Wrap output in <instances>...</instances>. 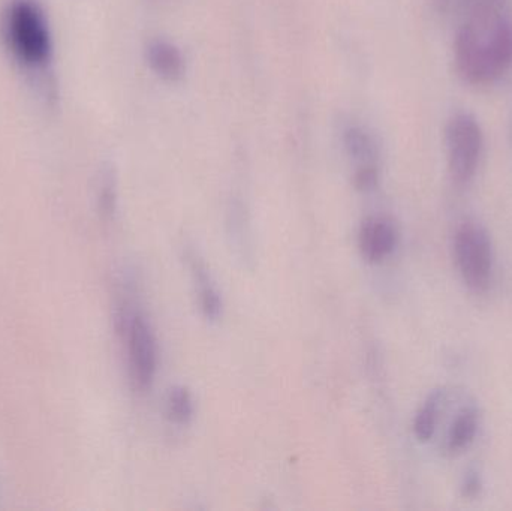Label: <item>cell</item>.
<instances>
[{
    "instance_id": "obj_14",
    "label": "cell",
    "mask_w": 512,
    "mask_h": 511,
    "mask_svg": "<svg viewBox=\"0 0 512 511\" xmlns=\"http://www.w3.org/2000/svg\"><path fill=\"white\" fill-rule=\"evenodd\" d=\"M478 489H480V482H478V479L471 477V479L466 480L465 495L471 497V495L477 494Z\"/></svg>"
},
{
    "instance_id": "obj_11",
    "label": "cell",
    "mask_w": 512,
    "mask_h": 511,
    "mask_svg": "<svg viewBox=\"0 0 512 511\" xmlns=\"http://www.w3.org/2000/svg\"><path fill=\"white\" fill-rule=\"evenodd\" d=\"M478 420L474 411H463L454 420L448 432V449L450 452H462L474 441L477 434Z\"/></svg>"
},
{
    "instance_id": "obj_6",
    "label": "cell",
    "mask_w": 512,
    "mask_h": 511,
    "mask_svg": "<svg viewBox=\"0 0 512 511\" xmlns=\"http://www.w3.org/2000/svg\"><path fill=\"white\" fill-rule=\"evenodd\" d=\"M345 149L355 164V185L369 191L378 183L379 147L375 137L361 126H349L345 131Z\"/></svg>"
},
{
    "instance_id": "obj_2",
    "label": "cell",
    "mask_w": 512,
    "mask_h": 511,
    "mask_svg": "<svg viewBox=\"0 0 512 511\" xmlns=\"http://www.w3.org/2000/svg\"><path fill=\"white\" fill-rule=\"evenodd\" d=\"M8 50L23 68L39 71L51 59V36L44 11L35 0H12L3 15Z\"/></svg>"
},
{
    "instance_id": "obj_5",
    "label": "cell",
    "mask_w": 512,
    "mask_h": 511,
    "mask_svg": "<svg viewBox=\"0 0 512 511\" xmlns=\"http://www.w3.org/2000/svg\"><path fill=\"white\" fill-rule=\"evenodd\" d=\"M126 333L129 372L138 390H147L155 380L158 369V347L152 327L144 315L126 312L122 317Z\"/></svg>"
},
{
    "instance_id": "obj_7",
    "label": "cell",
    "mask_w": 512,
    "mask_h": 511,
    "mask_svg": "<svg viewBox=\"0 0 512 511\" xmlns=\"http://www.w3.org/2000/svg\"><path fill=\"white\" fill-rule=\"evenodd\" d=\"M397 228L384 216H372L360 228V249L370 263H381L393 254L397 246Z\"/></svg>"
},
{
    "instance_id": "obj_10",
    "label": "cell",
    "mask_w": 512,
    "mask_h": 511,
    "mask_svg": "<svg viewBox=\"0 0 512 511\" xmlns=\"http://www.w3.org/2000/svg\"><path fill=\"white\" fill-rule=\"evenodd\" d=\"M165 416L174 425L185 426L194 417V399L186 387L176 386L165 398Z\"/></svg>"
},
{
    "instance_id": "obj_12",
    "label": "cell",
    "mask_w": 512,
    "mask_h": 511,
    "mask_svg": "<svg viewBox=\"0 0 512 511\" xmlns=\"http://www.w3.org/2000/svg\"><path fill=\"white\" fill-rule=\"evenodd\" d=\"M436 423H438V398H430L418 411L414 420L415 437L426 443L435 435Z\"/></svg>"
},
{
    "instance_id": "obj_9",
    "label": "cell",
    "mask_w": 512,
    "mask_h": 511,
    "mask_svg": "<svg viewBox=\"0 0 512 511\" xmlns=\"http://www.w3.org/2000/svg\"><path fill=\"white\" fill-rule=\"evenodd\" d=\"M146 59L156 77L167 83H179L185 77V57L180 48L167 39L150 41L146 48Z\"/></svg>"
},
{
    "instance_id": "obj_1",
    "label": "cell",
    "mask_w": 512,
    "mask_h": 511,
    "mask_svg": "<svg viewBox=\"0 0 512 511\" xmlns=\"http://www.w3.org/2000/svg\"><path fill=\"white\" fill-rule=\"evenodd\" d=\"M454 63L463 81L486 86L512 68V18L507 9L463 18L454 39Z\"/></svg>"
},
{
    "instance_id": "obj_3",
    "label": "cell",
    "mask_w": 512,
    "mask_h": 511,
    "mask_svg": "<svg viewBox=\"0 0 512 511\" xmlns=\"http://www.w3.org/2000/svg\"><path fill=\"white\" fill-rule=\"evenodd\" d=\"M448 170L457 185H468L474 179L484 149V134L474 114L459 111L445 128Z\"/></svg>"
},
{
    "instance_id": "obj_13",
    "label": "cell",
    "mask_w": 512,
    "mask_h": 511,
    "mask_svg": "<svg viewBox=\"0 0 512 511\" xmlns=\"http://www.w3.org/2000/svg\"><path fill=\"white\" fill-rule=\"evenodd\" d=\"M102 213L105 216H113L116 209V189H114L113 177L107 176L102 183L101 197H99Z\"/></svg>"
},
{
    "instance_id": "obj_8",
    "label": "cell",
    "mask_w": 512,
    "mask_h": 511,
    "mask_svg": "<svg viewBox=\"0 0 512 511\" xmlns=\"http://www.w3.org/2000/svg\"><path fill=\"white\" fill-rule=\"evenodd\" d=\"M185 260L189 273H191L192 282H194L195 294H197L201 312L206 320L219 321V318L222 317V297L206 263L192 248H186Z\"/></svg>"
},
{
    "instance_id": "obj_4",
    "label": "cell",
    "mask_w": 512,
    "mask_h": 511,
    "mask_svg": "<svg viewBox=\"0 0 512 511\" xmlns=\"http://www.w3.org/2000/svg\"><path fill=\"white\" fill-rule=\"evenodd\" d=\"M454 255L460 275L469 288L483 291L489 287L493 269V249L484 228L465 222L454 239Z\"/></svg>"
}]
</instances>
